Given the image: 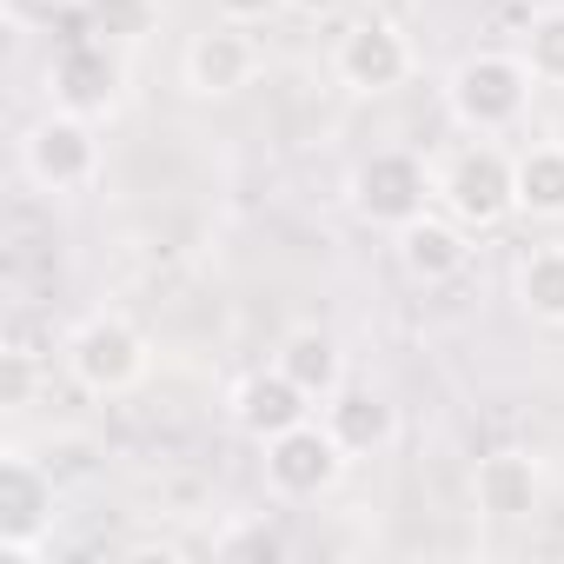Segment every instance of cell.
I'll return each mask as SVG.
<instances>
[{
  "label": "cell",
  "instance_id": "6da1fadb",
  "mask_svg": "<svg viewBox=\"0 0 564 564\" xmlns=\"http://www.w3.org/2000/svg\"><path fill=\"white\" fill-rule=\"evenodd\" d=\"M531 67L518 54H465L445 80V100H452V120L478 140H505L511 127H524V107H531Z\"/></svg>",
  "mask_w": 564,
  "mask_h": 564
},
{
  "label": "cell",
  "instance_id": "7a4b0ae2",
  "mask_svg": "<svg viewBox=\"0 0 564 564\" xmlns=\"http://www.w3.org/2000/svg\"><path fill=\"white\" fill-rule=\"evenodd\" d=\"M346 199H352V213H359L366 226L399 232V226H412L419 213H432L438 173H432L419 153H405V147H379V153H366V160L352 166Z\"/></svg>",
  "mask_w": 564,
  "mask_h": 564
},
{
  "label": "cell",
  "instance_id": "3957f363",
  "mask_svg": "<svg viewBox=\"0 0 564 564\" xmlns=\"http://www.w3.org/2000/svg\"><path fill=\"white\" fill-rule=\"evenodd\" d=\"M438 206H445L458 226H471V232L505 226V219L518 213V160H511L498 140H478V147L452 153L445 173H438Z\"/></svg>",
  "mask_w": 564,
  "mask_h": 564
},
{
  "label": "cell",
  "instance_id": "277c9868",
  "mask_svg": "<svg viewBox=\"0 0 564 564\" xmlns=\"http://www.w3.org/2000/svg\"><path fill=\"white\" fill-rule=\"evenodd\" d=\"M147 366H153V352H147L140 326H127L120 313H94V319L67 339V372H74V386L94 392V399L133 392V386L147 379Z\"/></svg>",
  "mask_w": 564,
  "mask_h": 564
},
{
  "label": "cell",
  "instance_id": "5b68a950",
  "mask_svg": "<svg viewBox=\"0 0 564 564\" xmlns=\"http://www.w3.org/2000/svg\"><path fill=\"white\" fill-rule=\"evenodd\" d=\"M120 87H127V61L113 41L100 34H80V41H61L54 61H47V94L54 107L80 113V120H100L120 107Z\"/></svg>",
  "mask_w": 564,
  "mask_h": 564
},
{
  "label": "cell",
  "instance_id": "8992f818",
  "mask_svg": "<svg viewBox=\"0 0 564 564\" xmlns=\"http://www.w3.org/2000/svg\"><path fill=\"white\" fill-rule=\"evenodd\" d=\"M21 166H28V180H34L41 193H80V186H94V173H100L94 120L54 107L47 120L28 127V140H21Z\"/></svg>",
  "mask_w": 564,
  "mask_h": 564
},
{
  "label": "cell",
  "instance_id": "52a82bcc",
  "mask_svg": "<svg viewBox=\"0 0 564 564\" xmlns=\"http://www.w3.org/2000/svg\"><path fill=\"white\" fill-rule=\"evenodd\" d=\"M47 531H54V471L28 452H8L0 458V557L34 564Z\"/></svg>",
  "mask_w": 564,
  "mask_h": 564
},
{
  "label": "cell",
  "instance_id": "ba28073f",
  "mask_svg": "<svg viewBox=\"0 0 564 564\" xmlns=\"http://www.w3.org/2000/svg\"><path fill=\"white\" fill-rule=\"evenodd\" d=\"M259 452H265V485H272L279 498H293V505L333 491L339 471L352 465L326 419H306V425H293V432H279V438H265Z\"/></svg>",
  "mask_w": 564,
  "mask_h": 564
},
{
  "label": "cell",
  "instance_id": "9c48e42d",
  "mask_svg": "<svg viewBox=\"0 0 564 564\" xmlns=\"http://www.w3.org/2000/svg\"><path fill=\"white\" fill-rule=\"evenodd\" d=\"M333 74H339L352 94H392V87L412 80V41H405L392 21H352V28L339 34Z\"/></svg>",
  "mask_w": 564,
  "mask_h": 564
},
{
  "label": "cell",
  "instance_id": "30bf717a",
  "mask_svg": "<svg viewBox=\"0 0 564 564\" xmlns=\"http://www.w3.org/2000/svg\"><path fill=\"white\" fill-rule=\"evenodd\" d=\"M313 412H319V399H313L306 386H293L279 366L246 372V379H239V392H232V425H239L252 445H265V438H279V432L306 425Z\"/></svg>",
  "mask_w": 564,
  "mask_h": 564
},
{
  "label": "cell",
  "instance_id": "8fae6325",
  "mask_svg": "<svg viewBox=\"0 0 564 564\" xmlns=\"http://www.w3.org/2000/svg\"><path fill=\"white\" fill-rule=\"evenodd\" d=\"M252 74H259V47H252V34H246L239 21H219V28L193 34V47H186V87H193V94L226 100V94H239Z\"/></svg>",
  "mask_w": 564,
  "mask_h": 564
},
{
  "label": "cell",
  "instance_id": "7c38bea8",
  "mask_svg": "<svg viewBox=\"0 0 564 564\" xmlns=\"http://www.w3.org/2000/svg\"><path fill=\"white\" fill-rule=\"evenodd\" d=\"M544 498V471L531 452H485L478 471H471V505L491 518V524H518L531 518Z\"/></svg>",
  "mask_w": 564,
  "mask_h": 564
},
{
  "label": "cell",
  "instance_id": "4fadbf2b",
  "mask_svg": "<svg viewBox=\"0 0 564 564\" xmlns=\"http://www.w3.org/2000/svg\"><path fill=\"white\" fill-rule=\"evenodd\" d=\"M392 239H399V265L419 279V286H445V279H458L465 259H471V226H458L452 213H419Z\"/></svg>",
  "mask_w": 564,
  "mask_h": 564
},
{
  "label": "cell",
  "instance_id": "5bb4252c",
  "mask_svg": "<svg viewBox=\"0 0 564 564\" xmlns=\"http://www.w3.org/2000/svg\"><path fill=\"white\" fill-rule=\"evenodd\" d=\"M319 419L333 425V438L346 445V458H379L399 438V405L386 392H372V386H352V379L319 405Z\"/></svg>",
  "mask_w": 564,
  "mask_h": 564
},
{
  "label": "cell",
  "instance_id": "9a60e30c",
  "mask_svg": "<svg viewBox=\"0 0 564 564\" xmlns=\"http://www.w3.org/2000/svg\"><path fill=\"white\" fill-rule=\"evenodd\" d=\"M272 366L286 372L293 386H306L319 405L346 386V352H339V339H333V333H319V326L286 333V339H279V359H272Z\"/></svg>",
  "mask_w": 564,
  "mask_h": 564
},
{
  "label": "cell",
  "instance_id": "2e32d148",
  "mask_svg": "<svg viewBox=\"0 0 564 564\" xmlns=\"http://www.w3.org/2000/svg\"><path fill=\"white\" fill-rule=\"evenodd\" d=\"M518 213L564 219V147L557 140H538L518 153Z\"/></svg>",
  "mask_w": 564,
  "mask_h": 564
},
{
  "label": "cell",
  "instance_id": "e0dca14e",
  "mask_svg": "<svg viewBox=\"0 0 564 564\" xmlns=\"http://www.w3.org/2000/svg\"><path fill=\"white\" fill-rule=\"evenodd\" d=\"M518 306L544 326H564V246H538L518 265Z\"/></svg>",
  "mask_w": 564,
  "mask_h": 564
},
{
  "label": "cell",
  "instance_id": "ac0fdd59",
  "mask_svg": "<svg viewBox=\"0 0 564 564\" xmlns=\"http://www.w3.org/2000/svg\"><path fill=\"white\" fill-rule=\"evenodd\" d=\"M518 61L531 67L538 87H564V8L531 14V28H524V41H518Z\"/></svg>",
  "mask_w": 564,
  "mask_h": 564
},
{
  "label": "cell",
  "instance_id": "d6986e66",
  "mask_svg": "<svg viewBox=\"0 0 564 564\" xmlns=\"http://www.w3.org/2000/svg\"><path fill=\"white\" fill-rule=\"evenodd\" d=\"M87 21L113 47H140L160 28V0H87Z\"/></svg>",
  "mask_w": 564,
  "mask_h": 564
},
{
  "label": "cell",
  "instance_id": "ffe728a7",
  "mask_svg": "<svg viewBox=\"0 0 564 564\" xmlns=\"http://www.w3.org/2000/svg\"><path fill=\"white\" fill-rule=\"evenodd\" d=\"M80 8V0H0V14H8V28L21 34H41V28H61L67 14Z\"/></svg>",
  "mask_w": 564,
  "mask_h": 564
},
{
  "label": "cell",
  "instance_id": "44dd1931",
  "mask_svg": "<svg viewBox=\"0 0 564 564\" xmlns=\"http://www.w3.org/2000/svg\"><path fill=\"white\" fill-rule=\"evenodd\" d=\"M34 399V352H0V405H8V412H21Z\"/></svg>",
  "mask_w": 564,
  "mask_h": 564
},
{
  "label": "cell",
  "instance_id": "7402d4cb",
  "mask_svg": "<svg viewBox=\"0 0 564 564\" xmlns=\"http://www.w3.org/2000/svg\"><path fill=\"white\" fill-rule=\"evenodd\" d=\"M219 8V21H239V28H259V21H272L286 0H213Z\"/></svg>",
  "mask_w": 564,
  "mask_h": 564
},
{
  "label": "cell",
  "instance_id": "603a6c76",
  "mask_svg": "<svg viewBox=\"0 0 564 564\" xmlns=\"http://www.w3.org/2000/svg\"><path fill=\"white\" fill-rule=\"evenodd\" d=\"M219 551H252V557H279V551H286V544H279L272 531H239V538H226Z\"/></svg>",
  "mask_w": 564,
  "mask_h": 564
}]
</instances>
